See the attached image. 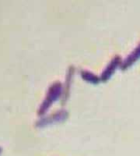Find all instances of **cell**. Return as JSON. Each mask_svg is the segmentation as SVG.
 Segmentation results:
<instances>
[{"instance_id": "6da1fadb", "label": "cell", "mask_w": 140, "mask_h": 156, "mask_svg": "<svg viewBox=\"0 0 140 156\" xmlns=\"http://www.w3.org/2000/svg\"><path fill=\"white\" fill-rule=\"evenodd\" d=\"M1 152H2V148L0 147V154H1Z\"/></svg>"}]
</instances>
